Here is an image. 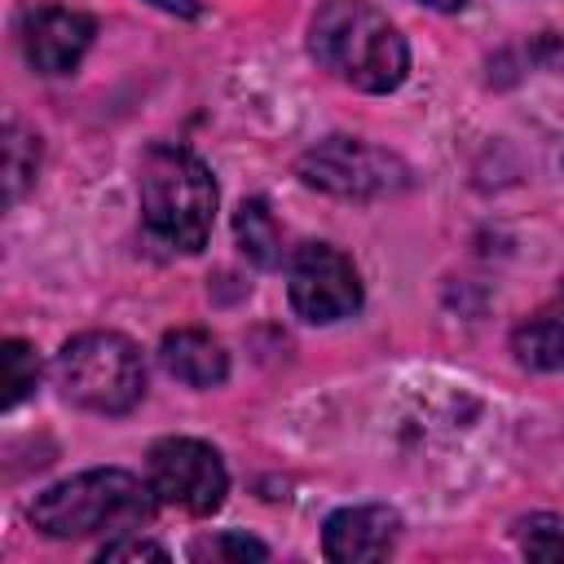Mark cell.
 <instances>
[{
  "instance_id": "cell-1",
  "label": "cell",
  "mask_w": 564,
  "mask_h": 564,
  "mask_svg": "<svg viewBox=\"0 0 564 564\" xmlns=\"http://www.w3.org/2000/svg\"><path fill=\"white\" fill-rule=\"evenodd\" d=\"M308 53L361 93H392L410 70L405 35L366 0H326L308 26Z\"/></svg>"
},
{
  "instance_id": "cell-2",
  "label": "cell",
  "mask_w": 564,
  "mask_h": 564,
  "mask_svg": "<svg viewBox=\"0 0 564 564\" xmlns=\"http://www.w3.org/2000/svg\"><path fill=\"white\" fill-rule=\"evenodd\" d=\"M141 220L145 229L176 251H203L216 220V181L198 154L185 145H150L137 167Z\"/></svg>"
},
{
  "instance_id": "cell-3",
  "label": "cell",
  "mask_w": 564,
  "mask_h": 564,
  "mask_svg": "<svg viewBox=\"0 0 564 564\" xmlns=\"http://www.w3.org/2000/svg\"><path fill=\"white\" fill-rule=\"evenodd\" d=\"M154 502L159 498H154L150 480L141 485V476H132L123 467H93V471H79L70 480H57L44 494H35L26 516L44 538L66 542V538L141 529L150 520Z\"/></svg>"
},
{
  "instance_id": "cell-4",
  "label": "cell",
  "mask_w": 564,
  "mask_h": 564,
  "mask_svg": "<svg viewBox=\"0 0 564 564\" xmlns=\"http://www.w3.org/2000/svg\"><path fill=\"white\" fill-rule=\"evenodd\" d=\"M57 392L93 414H128L145 397V361L119 330H84L62 344L53 361Z\"/></svg>"
},
{
  "instance_id": "cell-5",
  "label": "cell",
  "mask_w": 564,
  "mask_h": 564,
  "mask_svg": "<svg viewBox=\"0 0 564 564\" xmlns=\"http://www.w3.org/2000/svg\"><path fill=\"white\" fill-rule=\"evenodd\" d=\"M295 176L335 198H388L410 185V167L361 137H326L295 159Z\"/></svg>"
},
{
  "instance_id": "cell-6",
  "label": "cell",
  "mask_w": 564,
  "mask_h": 564,
  "mask_svg": "<svg viewBox=\"0 0 564 564\" xmlns=\"http://www.w3.org/2000/svg\"><path fill=\"white\" fill-rule=\"evenodd\" d=\"M145 476L159 502L189 516H212L229 494V471L220 454L194 436H163L145 458Z\"/></svg>"
},
{
  "instance_id": "cell-7",
  "label": "cell",
  "mask_w": 564,
  "mask_h": 564,
  "mask_svg": "<svg viewBox=\"0 0 564 564\" xmlns=\"http://www.w3.org/2000/svg\"><path fill=\"white\" fill-rule=\"evenodd\" d=\"M286 295L304 322L330 326L361 308V278L339 247L304 242L286 264Z\"/></svg>"
},
{
  "instance_id": "cell-8",
  "label": "cell",
  "mask_w": 564,
  "mask_h": 564,
  "mask_svg": "<svg viewBox=\"0 0 564 564\" xmlns=\"http://www.w3.org/2000/svg\"><path fill=\"white\" fill-rule=\"evenodd\" d=\"M93 35H97V22L62 4H35L18 18V44L35 75H70L84 62Z\"/></svg>"
},
{
  "instance_id": "cell-9",
  "label": "cell",
  "mask_w": 564,
  "mask_h": 564,
  "mask_svg": "<svg viewBox=\"0 0 564 564\" xmlns=\"http://www.w3.org/2000/svg\"><path fill=\"white\" fill-rule=\"evenodd\" d=\"M401 516L392 507H344L322 524V551L326 560L357 564V560H383L397 546Z\"/></svg>"
},
{
  "instance_id": "cell-10",
  "label": "cell",
  "mask_w": 564,
  "mask_h": 564,
  "mask_svg": "<svg viewBox=\"0 0 564 564\" xmlns=\"http://www.w3.org/2000/svg\"><path fill=\"white\" fill-rule=\"evenodd\" d=\"M159 361H163V370H167L172 379H181L185 388H216V383H225V375H229L225 348H220L207 330H194V326L167 330L163 344H159Z\"/></svg>"
},
{
  "instance_id": "cell-11",
  "label": "cell",
  "mask_w": 564,
  "mask_h": 564,
  "mask_svg": "<svg viewBox=\"0 0 564 564\" xmlns=\"http://www.w3.org/2000/svg\"><path fill=\"white\" fill-rule=\"evenodd\" d=\"M511 352L524 370H560L564 366V308H542L511 330Z\"/></svg>"
},
{
  "instance_id": "cell-12",
  "label": "cell",
  "mask_w": 564,
  "mask_h": 564,
  "mask_svg": "<svg viewBox=\"0 0 564 564\" xmlns=\"http://www.w3.org/2000/svg\"><path fill=\"white\" fill-rule=\"evenodd\" d=\"M234 238H238V247H242V256L251 264H260V269H278L282 264V229H278V220H273V212H269L264 198L238 203V212H234Z\"/></svg>"
},
{
  "instance_id": "cell-13",
  "label": "cell",
  "mask_w": 564,
  "mask_h": 564,
  "mask_svg": "<svg viewBox=\"0 0 564 564\" xmlns=\"http://www.w3.org/2000/svg\"><path fill=\"white\" fill-rule=\"evenodd\" d=\"M35 167H40V137L26 132L22 123H9L4 128V198L18 203L22 189L35 181Z\"/></svg>"
},
{
  "instance_id": "cell-14",
  "label": "cell",
  "mask_w": 564,
  "mask_h": 564,
  "mask_svg": "<svg viewBox=\"0 0 564 564\" xmlns=\"http://www.w3.org/2000/svg\"><path fill=\"white\" fill-rule=\"evenodd\" d=\"M516 542L529 560H551L560 564L564 560V516L555 511H538V516H524L516 524Z\"/></svg>"
},
{
  "instance_id": "cell-15",
  "label": "cell",
  "mask_w": 564,
  "mask_h": 564,
  "mask_svg": "<svg viewBox=\"0 0 564 564\" xmlns=\"http://www.w3.org/2000/svg\"><path fill=\"white\" fill-rule=\"evenodd\" d=\"M0 361H4V405L13 410V405L35 388V379H40V361H35V352H31L22 339H4Z\"/></svg>"
},
{
  "instance_id": "cell-16",
  "label": "cell",
  "mask_w": 564,
  "mask_h": 564,
  "mask_svg": "<svg viewBox=\"0 0 564 564\" xmlns=\"http://www.w3.org/2000/svg\"><path fill=\"white\" fill-rule=\"evenodd\" d=\"M189 560H212V564H220V560H269V546L256 542V538H247V533L225 529V533L198 538L189 546Z\"/></svg>"
},
{
  "instance_id": "cell-17",
  "label": "cell",
  "mask_w": 564,
  "mask_h": 564,
  "mask_svg": "<svg viewBox=\"0 0 564 564\" xmlns=\"http://www.w3.org/2000/svg\"><path fill=\"white\" fill-rule=\"evenodd\" d=\"M97 560H167V551L145 538H115L97 551Z\"/></svg>"
},
{
  "instance_id": "cell-18",
  "label": "cell",
  "mask_w": 564,
  "mask_h": 564,
  "mask_svg": "<svg viewBox=\"0 0 564 564\" xmlns=\"http://www.w3.org/2000/svg\"><path fill=\"white\" fill-rule=\"evenodd\" d=\"M154 9H163V13H176V18H198V0H150Z\"/></svg>"
},
{
  "instance_id": "cell-19",
  "label": "cell",
  "mask_w": 564,
  "mask_h": 564,
  "mask_svg": "<svg viewBox=\"0 0 564 564\" xmlns=\"http://www.w3.org/2000/svg\"><path fill=\"white\" fill-rule=\"evenodd\" d=\"M419 4H427V9H441V13H454V9H463L467 0H419Z\"/></svg>"
}]
</instances>
